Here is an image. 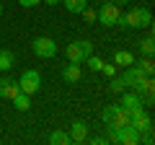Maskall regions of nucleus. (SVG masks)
<instances>
[{
    "mask_svg": "<svg viewBox=\"0 0 155 145\" xmlns=\"http://www.w3.org/2000/svg\"><path fill=\"white\" fill-rule=\"evenodd\" d=\"M36 3H41V0H18V5H23V8H31Z\"/></svg>",
    "mask_w": 155,
    "mask_h": 145,
    "instance_id": "nucleus-25",
    "label": "nucleus"
},
{
    "mask_svg": "<svg viewBox=\"0 0 155 145\" xmlns=\"http://www.w3.org/2000/svg\"><path fill=\"white\" fill-rule=\"evenodd\" d=\"M91 143H93V145H104V143H109V137H101V135H96V137H91Z\"/></svg>",
    "mask_w": 155,
    "mask_h": 145,
    "instance_id": "nucleus-24",
    "label": "nucleus"
},
{
    "mask_svg": "<svg viewBox=\"0 0 155 145\" xmlns=\"http://www.w3.org/2000/svg\"><path fill=\"white\" fill-rule=\"evenodd\" d=\"M96 18H98V23H104V26H116V18H119V5H116V3H111V0L101 3V8L96 11Z\"/></svg>",
    "mask_w": 155,
    "mask_h": 145,
    "instance_id": "nucleus-6",
    "label": "nucleus"
},
{
    "mask_svg": "<svg viewBox=\"0 0 155 145\" xmlns=\"http://www.w3.org/2000/svg\"><path fill=\"white\" fill-rule=\"evenodd\" d=\"M83 18H85L88 23H93V21H96V11H93V8H88V5H85V8H83Z\"/></svg>",
    "mask_w": 155,
    "mask_h": 145,
    "instance_id": "nucleus-22",
    "label": "nucleus"
},
{
    "mask_svg": "<svg viewBox=\"0 0 155 145\" xmlns=\"http://www.w3.org/2000/svg\"><path fill=\"white\" fill-rule=\"evenodd\" d=\"M119 143L122 145H137L140 143V132L132 124H124V127H119Z\"/></svg>",
    "mask_w": 155,
    "mask_h": 145,
    "instance_id": "nucleus-9",
    "label": "nucleus"
},
{
    "mask_svg": "<svg viewBox=\"0 0 155 145\" xmlns=\"http://www.w3.org/2000/svg\"><path fill=\"white\" fill-rule=\"evenodd\" d=\"M109 88L114 91V93H122V91H124V83H122V78H116V75H114V78H111V83H109Z\"/></svg>",
    "mask_w": 155,
    "mask_h": 145,
    "instance_id": "nucleus-21",
    "label": "nucleus"
},
{
    "mask_svg": "<svg viewBox=\"0 0 155 145\" xmlns=\"http://www.w3.org/2000/svg\"><path fill=\"white\" fill-rule=\"evenodd\" d=\"M140 67H142L147 75H153V70H155L153 67V57H142V60H140Z\"/></svg>",
    "mask_w": 155,
    "mask_h": 145,
    "instance_id": "nucleus-20",
    "label": "nucleus"
},
{
    "mask_svg": "<svg viewBox=\"0 0 155 145\" xmlns=\"http://www.w3.org/2000/svg\"><path fill=\"white\" fill-rule=\"evenodd\" d=\"M13 60H16V57H13V52L0 49V72H3V70H11V67H13Z\"/></svg>",
    "mask_w": 155,
    "mask_h": 145,
    "instance_id": "nucleus-16",
    "label": "nucleus"
},
{
    "mask_svg": "<svg viewBox=\"0 0 155 145\" xmlns=\"http://www.w3.org/2000/svg\"><path fill=\"white\" fill-rule=\"evenodd\" d=\"M67 135H70V140H72V143H78V145L85 143V140H88V124L78 119V122H72V127H70V132H67Z\"/></svg>",
    "mask_w": 155,
    "mask_h": 145,
    "instance_id": "nucleus-8",
    "label": "nucleus"
},
{
    "mask_svg": "<svg viewBox=\"0 0 155 145\" xmlns=\"http://www.w3.org/2000/svg\"><path fill=\"white\" fill-rule=\"evenodd\" d=\"M140 52H142L145 57H153V52H155V42H153V36H147V39L140 42Z\"/></svg>",
    "mask_w": 155,
    "mask_h": 145,
    "instance_id": "nucleus-18",
    "label": "nucleus"
},
{
    "mask_svg": "<svg viewBox=\"0 0 155 145\" xmlns=\"http://www.w3.org/2000/svg\"><path fill=\"white\" fill-rule=\"evenodd\" d=\"M49 143H52V145H70L72 140H70V135H67V132H62V130H54V132L49 135Z\"/></svg>",
    "mask_w": 155,
    "mask_h": 145,
    "instance_id": "nucleus-15",
    "label": "nucleus"
},
{
    "mask_svg": "<svg viewBox=\"0 0 155 145\" xmlns=\"http://www.w3.org/2000/svg\"><path fill=\"white\" fill-rule=\"evenodd\" d=\"M111 3H116V5H124V3H129V0H111Z\"/></svg>",
    "mask_w": 155,
    "mask_h": 145,
    "instance_id": "nucleus-27",
    "label": "nucleus"
},
{
    "mask_svg": "<svg viewBox=\"0 0 155 145\" xmlns=\"http://www.w3.org/2000/svg\"><path fill=\"white\" fill-rule=\"evenodd\" d=\"M85 62H88V67L96 70V72H101V67H104V60H101V57H93V55L85 57Z\"/></svg>",
    "mask_w": 155,
    "mask_h": 145,
    "instance_id": "nucleus-19",
    "label": "nucleus"
},
{
    "mask_svg": "<svg viewBox=\"0 0 155 145\" xmlns=\"http://www.w3.org/2000/svg\"><path fill=\"white\" fill-rule=\"evenodd\" d=\"M62 78H65L67 83H78V80L83 78V70H80V65H78V62L65 65V70H62Z\"/></svg>",
    "mask_w": 155,
    "mask_h": 145,
    "instance_id": "nucleus-11",
    "label": "nucleus"
},
{
    "mask_svg": "<svg viewBox=\"0 0 155 145\" xmlns=\"http://www.w3.org/2000/svg\"><path fill=\"white\" fill-rule=\"evenodd\" d=\"M31 47H34V55L41 57V60H52L57 55V42L49 39V36H36Z\"/></svg>",
    "mask_w": 155,
    "mask_h": 145,
    "instance_id": "nucleus-4",
    "label": "nucleus"
},
{
    "mask_svg": "<svg viewBox=\"0 0 155 145\" xmlns=\"http://www.w3.org/2000/svg\"><path fill=\"white\" fill-rule=\"evenodd\" d=\"M18 83L11 78H0V99H13V96L18 93Z\"/></svg>",
    "mask_w": 155,
    "mask_h": 145,
    "instance_id": "nucleus-10",
    "label": "nucleus"
},
{
    "mask_svg": "<svg viewBox=\"0 0 155 145\" xmlns=\"http://www.w3.org/2000/svg\"><path fill=\"white\" fill-rule=\"evenodd\" d=\"M119 106H124L127 112H129V109H137V106H142V96H137V93H124Z\"/></svg>",
    "mask_w": 155,
    "mask_h": 145,
    "instance_id": "nucleus-13",
    "label": "nucleus"
},
{
    "mask_svg": "<svg viewBox=\"0 0 155 145\" xmlns=\"http://www.w3.org/2000/svg\"><path fill=\"white\" fill-rule=\"evenodd\" d=\"M0 16H3V5H0Z\"/></svg>",
    "mask_w": 155,
    "mask_h": 145,
    "instance_id": "nucleus-28",
    "label": "nucleus"
},
{
    "mask_svg": "<svg viewBox=\"0 0 155 145\" xmlns=\"http://www.w3.org/2000/svg\"><path fill=\"white\" fill-rule=\"evenodd\" d=\"M41 3H47V5H57V3H62V0H41Z\"/></svg>",
    "mask_w": 155,
    "mask_h": 145,
    "instance_id": "nucleus-26",
    "label": "nucleus"
},
{
    "mask_svg": "<svg viewBox=\"0 0 155 145\" xmlns=\"http://www.w3.org/2000/svg\"><path fill=\"white\" fill-rule=\"evenodd\" d=\"M101 72H106L109 78H114V75H116V67H114V65H106V62H104V67H101Z\"/></svg>",
    "mask_w": 155,
    "mask_h": 145,
    "instance_id": "nucleus-23",
    "label": "nucleus"
},
{
    "mask_svg": "<svg viewBox=\"0 0 155 145\" xmlns=\"http://www.w3.org/2000/svg\"><path fill=\"white\" fill-rule=\"evenodd\" d=\"M114 62H116V65H122V67L134 65V55H132V52H124V49H116L114 52Z\"/></svg>",
    "mask_w": 155,
    "mask_h": 145,
    "instance_id": "nucleus-14",
    "label": "nucleus"
},
{
    "mask_svg": "<svg viewBox=\"0 0 155 145\" xmlns=\"http://www.w3.org/2000/svg\"><path fill=\"white\" fill-rule=\"evenodd\" d=\"M129 124H132V127L137 130L140 135L147 132V130H153V119L145 114L142 106H137V109H129Z\"/></svg>",
    "mask_w": 155,
    "mask_h": 145,
    "instance_id": "nucleus-7",
    "label": "nucleus"
},
{
    "mask_svg": "<svg viewBox=\"0 0 155 145\" xmlns=\"http://www.w3.org/2000/svg\"><path fill=\"white\" fill-rule=\"evenodd\" d=\"M101 119L106 127H124V124H129V112L124 106H106L101 112Z\"/></svg>",
    "mask_w": 155,
    "mask_h": 145,
    "instance_id": "nucleus-3",
    "label": "nucleus"
},
{
    "mask_svg": "<svg viewBox=\"0 0 155 145\" xmlns=\"http://www.w3.org/2000/svg\"><path fill=\"white\" fill-rule=\"evenodd\" d=\"M62 3L70 13H83V8L88 5V0H62Z\"/></svg>",
    "mask_w": 155,
    "mask_h": 145,
    "instance_id": "nucleus-17",
    "label": "nucleus"
},
{
    "mask_svg": "<svg viewBox=\"0 0 155 145\" xmlns=\"http://www.w3.org/2000/svg\"><path fill=\"white\" fill-rule=\"evenodd\" d=\"M18 88H21L23 93H28V96L39 93V88H41V75H39L36 70H23L21 80H18Z\"/></svg>",
    "mask_w": 155,
    "mask_h": 145,
    "instance_id": "nucleus-5",
    "label": "nucleus"
},
{
    "mask_svg": "<svg viewBox=\"0 0 155 145\" xmlns=\"http://www.w3.org/2000/svg\"><path fill=\"white\" fill-rule=\"evenodd\" d=\"M11 101L16 104V109H18V112H28V109H31V96H28V93H23V91H18V93L13 96Z\"/></svg>",
    "mask_w": 155,
    "mask_h": 145,
    "instance_id": "nucleus-12",
    "label": "nucleus"
},
{
    "mask_svg": "<svg viewBox=\"0 0 155 145\" xmlns=\"http://www.w3.org/2000/svg\"><path fill=\"white\" fill-rule=\"evenodd\" d=\"M65 55H67V60L70 62H85V57L88 55H93V44H91L88 39H75V42H70L67 44V49H65Z\"/></svg>",
    "mask_w": 155,
    "mask_h": 145,
    "instance_id": "nucleus-2",
    "label": "nucleus"
},
{
    "mask_svg": "<svg viewBox=\"0 0 155 145\" xmlns=\"http://www.w3.org/2000/svg\"><path fill=\"white\" fill-rule=\"evenodd\" d=\"M153 23V13L147 8H129L127 13H119L116 18V26L122 29H145Z\"/></svg>",
    "mask_w": 155,
    "mask_h": 145,
    "instance_id": "nucleus-1",
    "label": "nucleus"
}]
</instances>
